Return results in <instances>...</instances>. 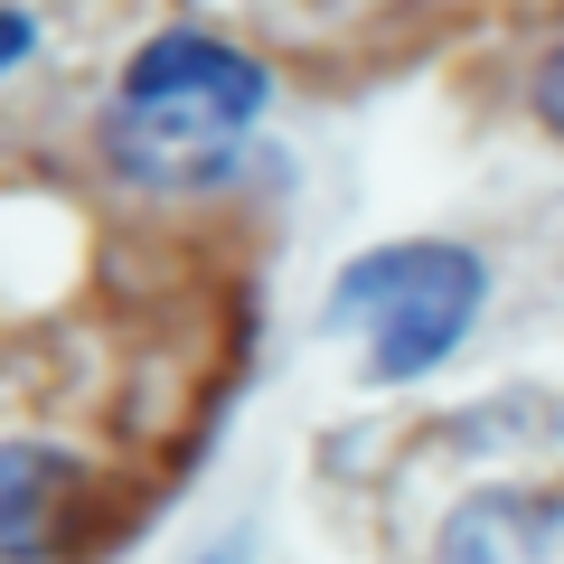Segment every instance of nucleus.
Returning a JSON list of instances; mask_svg holds the SVG:
<instances>
[{
	"instance_id": "nucleus-2",
	"label": "nucleus",
	"mask_w": 564,
	"mask_h": 564,
	"mask_svg": "<svg viewBox=\"0 0 564 564\" xmlns=\"http://www.w3.org/2000/svg\"><path fill=\"white\" fill-rule=\"evenodd\" d=\"M489 273L462 245H386V254L348 263L329 292V329H367L377 377H423L462 348L470 311H480Z\"/></svg>"
},
{
	"instance_id": "nucleus-1",
	"label": "nucleus",
	"mask_w": 564,
	"mask_h": 564,
	"mask_svg": "<svg viewBox=\"0 0 564 564\" xmlns=\"http://www.w3.org/2000/svg\"><path fill=\"white\" fill-rule=\"evenodd\" d=\"M263 95L273 85L245 47L207 39V29H170L122 66L113 113H104V151H113V170L161 180V188L217 180L245 151V132L263 122Z\"/></svg>"
},
{
	"instance_id": "nucleus-3",
	"label": "nucleus",
	"mask_w": 564,
	"mask_h": 564,
	"mask_svg": "<svg viewBox=\"0 0 564 564\" xmlns=\"http://www.w3.org/2000/svg\"><path fill=\"white\" fill-rule=\"evenodd\" d=\"M564 536V499L545 489H480L452 508L443 527V564H536Z\"/></svg>"
},
{
	"instance_id": "nucleus-6",
	"label": "nucleus",
	"mask_w": 564,
	"mask_h": 564,
	"mask_svg": "<svg viewBox=\"0 0 564 564\" xmlns=\"http://www.w3.org/2000/svg\"><path fill=\"white\" fill-rule=\"evenodd\" d=\"M29 57V20H20V10H10V0H0V76H10V66H20Z\"/></svg>"
},
{
	"instance_id": "nucleus-4",
	"label": "nucleus",
	"mask_w": 564,
	"mask_h": 564,
	"mask_svg": "<svg viewBox=\"0 0 564 564\" xmlns=\"http://www.w3.org/2000/svg\"><path fill=\"white\" fill-rule=\"evenodd\" d=\"M66 480H76V462L57 443H0V564H39L57 545Z\"/></svg>"
},
{
	"instance_id": "nucleus-5",
	"label": "nucleus",
	"mask_w": 564,
	"mask_h": 564,
	"mask_svg": "<svg viewBox=\"0 0 564 564\" xmlns=\"http://www.w3.org/2000/svg\"><path fill=\"white\" fill-rule=\"evenodd\" d=\"M536 113H545V122H555V132H564V47H555V57H545V76H536Z\"/></svg>"
},
{
	"instance_id": "nucleus-7",
	"label": "nucleus",
	"mask_w": 564,
	"mask_h": 564,
	"mask_svg": "<svg viewBox=\"0 0 564 564\" xmlns=\"http://www.w3.org/2000/svg\"><path fill=\"white\" fill-rule=\"evenodd\" d=\"M207 564H245V545H226V555H207Z\"/></svg>"
}]
</instances>
